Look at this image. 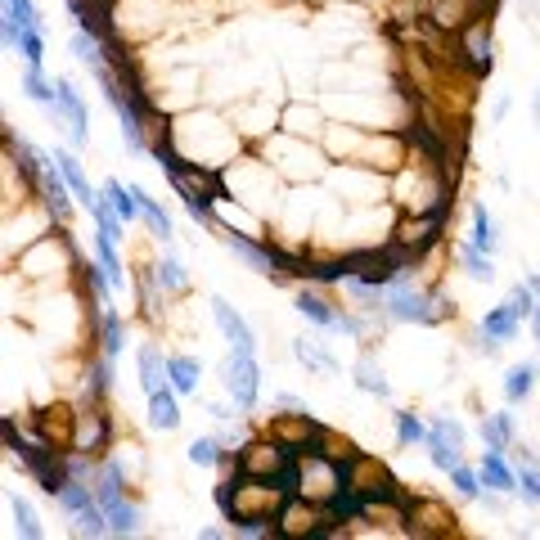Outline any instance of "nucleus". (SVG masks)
Wrapping results in <instances>:
<instances>
[{
  "mask_svg": "<svg viewBox=\"0 0 540 540\" xmlns=\"http://www.w3.org/2000/svg\"><path fill=\"white\" fill-rule=\"evenodd\" d=\"M356 387H360V392H369V396H387V392H392V387H387V378H383V369H378L369 356L356 365Z\"/></svg>",
  "mask_w": 540,
  "mask_h": 540,
  "instance_id": "obj_25",
  "label": "nucleus"
},
{
  "mask_svg": "<svg viewBox=\"0 0 540 540\" xmlns=\"http://www.w3.org/2000/svg\"><path fill=\"white\" fill-rule=\"evenodd\" d=\"M477 432H482V446L486 450H504V446H509V437H513V419L504 410L500 414H486Z\"/></svg>",
  "mask_w": 540,
  "mask_h": 540,
  "instance_id": "obj_21",
  "label": "nucleus"
},
{
  "mask_svg": "<svg viewBox=\"0 0 540 540\" xmlns=\"http://www.w3.org/2000/svg\"><path fill=\"white\" fill-rule=\"evenodd\" d=\"M54 162H59V171H63V176H68V185H72V194H77V203L90 212V207L99 203V194H95V189H90V180H86V171H81V162L72 158L68 149H54Z\"/></svg>",
  "mask_w": 540,
  "mask_h": 540,
  "instance_id": "obj_10",
  "label": "nucleus"
},
{
  "mask_svg": "<svg viewBox=\"0 0 540 540\" xmlns=\"http://www.w3.org/2000/svg\"><path fill=\"white\" fill-rule=\"evenodd\" d=\"M293 356L302 360L306 369H333V356H329V351L315 347L311 338H297V342H293Z\"/></svg>",
  "mask_w": 540,
  "mask_h": 540,
  "instance_id": "obj_30",
  "label": "nucleus"
},
{
  "mask_svg": "<svg viewBox=\"0 0 540 540\" xmlns=\"http://www.w3.org/2000/svg\"><path fill=\"white\" fill-rule=\"evenodd\" d=\"M441 212H446V203H437V207H432V212H428V221H419V230H441ZM405 239H414V225H405V230H401V243H405ZM423 243H432V234H419V243H414V252H419Z\"/></svg>",
  "mask_w": 540,
  "mask_h": 540,
  "instance_id": "obj_35",
  "label": "nucleus"
},
{
  "mask_svg": "<svg viewBox=\"0 0 540 540\" xmlns=\"http://www.w3.org/2000/svg\"><path fill=\"white\" fill-rule=\"evenodd\" d=\"M383 315L387 320H410V324H437L450 315V306H446V297H428L405 284V275H396L383 288Z\"/></svg>",
  "mask_w": 540,
  "mask_h": 540,
  "instance_id": "obj_1",
  "label": "nucleus"
},
{
  "mask_svg": "<svg viewBox=\"0 0 540 540\" xmlns=\"http://www.w3.org/2000/svg\"><path fill=\"white\" fill-rule=\"evenodd\" d=\"M212 320H216V329L225 333L230 351H257V338H252L248 320H243V315L234 311V306L225 302V297H212Z\"/></svg>",
  "mask_w": 540,
  "mask_h": 540,
  "instance_id": "obj_6",
  "label": "nucleus"
},
{
  "mask_svg": "<svg viewBox=\"0 0 540 540\" xmlns=\"http://www.w3.org/2000/svg\"><path fill=\"white\" fill-rule=\"evenodd\" d=\"M504 302L513 306V315H518V320H531V311L540 306V302H536V293H531V284H513Z\"/></svg>",
  "mask_w": 540,
  "mask_h": 540,
  "instance_id": "obj_32",
  "label": "nucleus"
},
{
  "mask_svg": "<svg viewBox=\"0 0 540 540\" xmlns=\"http://www.w3.org/2000/svg\"><path fill=\"white\" fill-rule=\"evenodd\" d=\"M131 189H135V198H140V216H144V221H149V230L158 234V243H162V248H171V239H176V230H171V216L162 212V207L153 203V198L144 194L140 185H131Z\"/></svg>",
  "mask_w": 540,
  "mask_h": 540,
  "instance_id": "obj_14",
  "label": "nucleus"
},
{
  "mask_svg": "<svg viewBox=\"0 0 540 540\" xmlns=\"http://www.w3.org/2000/svg\"><path fill=\"white\" fill-rule=\"evenodd\" d=\"M221 383L234 396L239 410H252L261 392V369H257V351H230V360L221 365Z\"/></svg>",
  "mask_w": 540,
  "mask_h": 540,
  "instance_id": "obj_2",
  "label": "nucleus"
},
{
  "mask_svg": "<svg viewBox=\"0 0 540 540\" xmlns=\"http://www.w3.org/2000/svg\"><path fill=\"white\" fill-rule=\"evenodd\" d=\"M135 360H140V387H144L149 396L162 392V387H171V383H167V360L158 356V347H149V342H144Z\"/></svg>",
  "mask_w": 540,
  "mask_h": 540,
  "instance_id": "obj_12",
  "label": "nucleus"
},
{
  "mask_svg": "<svg viewBox=\"0 0 540 540\" xmlns=\"http://www.w3.org/2000/svg\"><path fill=\"white\" fill-rule=\"evenodd\" d=\"M396 441H401V446H414V441H428V428H423L419 414H410V410L396 414Z\"/></svg>",
  "mask_w": 540,
  "mask_h": 540,
  "instance_id": "obj_28",
  "label": "nucleus"
},
{
  "mask_svg": "<svg viewBox=\"0 0 540 540\" xmlns=\"http://www.w3.org/2000/svg\"><path fill=\"white\" fill-rule=\"evenodd\" d=\"M518 329H522V320L513 315V306H509V302L482 315V338H491V342H509Z\"/></svg>",
  "mask_w": 540,
  "mask_h": 540,
  "instance_id": "obj_13",
  "label": "nucleus"
},
{
  "mask_svg": "<svg viewBox=\"0 0 540 540\" xmlns=\"http://www.w3.org/2000/svg\"><path fill=\"white\" fill-rule=\"evenodd\" d=\"M54 108H59L63 117H68V126H72V144H86V104H81V95L72 90V81H68V77L54 81Z\"/></svg>",
  "mask_w": 540,
  "mask_h": 540,
  "instance_id": "obj_9",
  "label": "nucleus"
},
{
  "mask_svg": "<svg viewBox=\"0 0 540 540\" xmlns=\"http://www.w3.org/2000/svg\"><path fill=\"white\" fill-rule=\"evenodd\" d=\"M176 387H162V392H153L149 396V423L153 428H162V432H171V428H180V405H176Z\"/></svg>",
  "mask_w": 540,
  "mask_h": 540,
  "instance_id": "obj_11",
  "label": "nucleus"
},
{
  "mask_svg": "<svg viewBox=\"0 0 540 540\" xmlns=\"http://www.w3.org/2000/svg\"><path fill=\"white\" fill-rule=\"evenodd\" d=\"M459 450H464V428H459L455 419H437L428 428V459L441 468V473H450V468L459 464Z\"/></svg>",
  "mask_w": 540,
  "mask_h": 540,
  "instance_id": "obj_5",
  "label": "nucleus"
},
{
  "mask_svg": "<svg viewBox=\"0 0 540 540\" xmlns=\"http://www.w3.org/2000/svg\"><path fill=\"white\" fill-rule=\"evenodd\" d=\"M477 473H482V486H491V491H500V495L518 491V468L504 459V450H482V464H477Z\"/></svg>",
  "mask_w": 540,
  "mask_h": 540,
  "instance_id": "obj_8",
  "label": "nucleus"
},
{
  "mask_svg": "<svg viewBox=\"0 0 540 540\" xmlns=\"http://www.w3.org/2000/svg\"><path fill=\"white\" fill-rule=\"evenodd\" d=\"M36 180H41V194H45V203H50V212L59 216V221H68V212H72V198H68V176L59 171V162L54 158H45L41 162V171H36Z\"/></svg>",
  "mask_w": 540,
  "mask_h": 540,
  "instance_id": "obj_7",
  "label": "nucleus"
},
{
  "mask_svg": "<svg viewBox=\"0 0 540 540\" xmlns=\"http://www.w3.org/2000/svg\"><path fill=\"white\" fill-rule=\"evenodd\" d=\"M9 518H14V527H18V536H27V540H36L41 536V522H36V513H32V504L23 500V495H9Z\"/></svg>",
  "mask_w": 540,
  "mask_h": 540,
  "instance_id": "obj_24",
  "label": "nucleus"
},
{
  "mask_svg": "<svg viewBox=\"0 0 540 540\" xmlns=\"http://www.w3.org/2000/svg\"><path fill=\"white\" fill-rule=\"evenodd\" d=\"M531 387H536V365H513L509 374H504V401L509 405L527 401Z\"/></svg>",
  "mask_w": 540,
  "mask_h": 540,
  "instance_id": "obj_20",
  "label": "nucleus"
},
{
  "mask_svg": "<svg viewBox=\"0 0 540 540\" xmlns=\"http://www.w3.org/2000/svg\"><path fill=\"white\" fill-rule=\"evenodd\" d=\"M153 270H158V279H162L167 288H176V293H185V288H189V279H185V270H180L176 257H162Z\"/></svg>",
  "mask_w": 540,
  "mask_h": 540,
  "instance_id": "obj_34",
  "label": "nucleus"
},
{
  "mask_svg": "<svg viewBox=\"0 0 540 540\" xmlns=\"http://www.w3.org/2000/svg\"><path fill=\"white\" fill-rule=\"evenodd\" d=\"M108 378H113V356L95 360V365L86 369V396H90V401H95V396H104V392H108Z\"/></svg>",
  "mask_w": 540,
  "mask_h": 540,
  "instance_id": "obj_29",
  "label": "nucleus"
},
{
  "mask_svg": "<svg viewBox=\"0 0 540 540\" xmlns=\"http://www.w3.org/2000/svg\"><path fill=\"white\" fill-rule=\"evenodd\" d=\"M104 198L113 203V212L122 216L126 225L140 216V198H135V189L131 185H122V180H104Z\"/></svg>",
  "mask_w": 540,
  "mask_h": 540,
  "instance_id": "obj_17",
  "label": "nucleus"
},
{
  "mask_svg": "<svg viewBox=\"0 0 540 540\" xmlns=\"http://www.w3.org/2000/svg\"><path fill=\"white\" fill-rule=\"evenodd\" d=\"M99 338H104V356H117V351H122V315L108 302H99Z\"/></svg>",
  "mask_w": 540,
  "mask_h": 540,
  "instance_id": "obj_23",
  "label": "nucleus"
},
{
  "mask_svg": "<svg viewBox=\"0 0 540 540\" xmlns=\"http://www.w3.org/2000/svg\"><path fill=\"white\" fill-rule=\"evenodd\" d=\"M293 306H297V311H302L311 324H320V329H338V320H342V315L333 311V306L324 302L320 293H306V288L297 293V302H293Z\"/></svg>",
  "mask_w": 540,
  "mask_h": 540,
  "instance_id": "obj_15",
  "label": "nucleus"
},
{
  "mask_svg": "<svg viewBox=\"0 0 540 540\" xmlns=\"http://www.w3.org/2000/svg\"><path fill=\"white\" fill-rule=\"evenodd\" d=\"M459 266H464V275L473 279V284H491V279H495V261H491V252L473 248V243H464V248H459Z\"/></svg>",
  "mask_w": 540,
  "mask_h": 540,
  "instance_id": "obj_16",
  "label": "nucleus"
},
{
  "mask_svg": "<svg viewBox=\"0 0 540 540\" xmlns=\"http://www.w3.org/2000/svg\"><path fill=\"white\" fill-rule=\"evenodd\" d=\"M464 54H468V68L473 72H491V36H486V27L477 23V27H468V45H464Z\"/></svg>",
  "mask_w": 540,
  "mask_h": 540,
  "instance_id": "obj_18",
  "label": "nucleus"
},
{
  "mask_svg": "<svg viewBox=\"0 0 540 540\" xmlns=\"http://www.w3.org/2000/svg\"><path fill=\"white\" fill-rule=\"evenodd\" d=\"M5 14L18 18L23 27H36V32H45V23H41V14H36L32 0H5Z\"/></svg>",
  "mask_w": 540,
  "mask_h": 540,
  "instance_id": "obj_33",
  "label": "nucleus"
},
{
  "mask_svg": "<svg viewBox=\"0 0 540 540\" xmlns=\"http://www.w3.org/2000/svg\"><path fill=\"white\" fill-rule=\"evenodd\" d=\"M167 383L176 387L180 396L198 392V360H189V356H171V360H167Z\"/></svg>",
  "mask_w": 540,
  "mask_h": 540,
  "instance_id": "obj_19",
  "label": "nucleus"
},
{
  "mask_svg": "<svg viewBox=\"0 0 540 540\" xmlns=\"http://www.w3.org/2000/svg\"><path fill=\"white\" fill-rule=\"evenodd\" d=\"M531 333H536V342H540V306L531 311Z\"/></svg>",
  "mask_w": 540,
  "mask_h": 540,
  "instance_id": "obj_37",
  "label": "nucleus"
},
{
  "mask_svg": "<svg viewBox=\"0 0 540 540\" xmlns=\"http://www.w3.org/2000/svg\"><path fill=\"white\" fill-rule=\"evenodd\" d=\"M527 284H531V293H536V302H540V275H531Z\"/></svg>",
  "mask_w": 540,
  "mask_h": 540,
  "instance_id": "obj_38",
  "label": "nucleus"
},
{
  "mask_svg": "<svg viewBox=\"0 0 540 540\" xmlns=\"http://www.w3.org/2000/svg\"><path fill=\"white\" fill-rule=\"evenodd\" d=\"M450 486H455L464 500H482V473H477V468L455 464V468H450Z\"/></svg>",
  "mask_w": 540,
  "mask_h": 540,
  "instance_id": "obj_27",
  "label": "nucleus"
},
{
  "mask_svg": "<svg viewBox=\"0 0 540 540\" xmlns=\"http://www.w3.org/2000/svg\"><path fill=\"white\" fill-rule=\"evenodd\" d=\"M23 464H27V473L41 482L45 495H59V486L68 482V459L54 455L45 441H41V446H27V450H23Z\"/></svg>",
  "mask_w": 540,
  "mask_h": 540,
  "instance_id": "obj_4",
  "label": "nucleus"
},
{
  "mask_svg": "<svg viewBox=\"0 0 540 540\" xmlns=\"http://www.w3.org/2000/svg\"><path fill=\"white\" fill-rule=\"evenodd\" d=\"M185 455H189V464H203V468L216 464V459H221V437H194Z\"/></svg>",
  "mask_w": 540,
  "mask_h": 540,
  "instance_id": "obj_31",
  "label": "nucleus"
},
{
  "mask_svg": "<svg viewBox=\"0 0 540 540\" xmlns=\"http://www.w3.org/2000/svg\"><path fill=\"white\" fill-rule=\"evenodd\" d=\"M221 243L234 252V257H243L252 270H261V275H270V279H284L288 270H284V261H288V252H275V248H266V243H252L248 234H221Z\"/></svg>",
  "mask_w": 540,
  "mask_h": 540,
  "instance_id": "obj_3",
  "label": "nucleus"
},
{
  "mask_svg": "<svg viewBox=\"0 0 540 540\" xmlns=\"http://www.w3.org/2000/svg\"><path fill=\"white\" fill-rule=\"evenodd\" d=\"M473 248L495 252L500 248V234H495V216L486 212V203H473Z\"/></svg>",
  "mask_w": 540,
  "mask_h": 540,
  "instance_id": "obj_22",
  "label": "nucleus"
},
{
  "mask_svg": "<svg viewBox=\"0 0 540 540\" xmlns=\"http://www.w3.org/2000/svg\"><path fill=\"white\" fill-rule=\"evenodd\" d=\"M23 90H27V99H36V104H50V108H54V81H45V72L32 68V63H27V72H23Z\"/></svg>",
  "mask_w": 540,
  "mask_h": 540,
  "instance_id": "obj_26",
  "label": "nucleus"
},
{
  "mask_svg": "<svg viewBox=\"0 0 540 540\" xmlns=\"http://www.w3.org/2000/svg\"><path fill=\"white\" fill-rule=\"evenodd\" d=\"M536 113H540V99H536Z\"/></svg>",
  "mask_w": 540,
  "mask_h": 540,
  "instance_id": "obj_39",
  "label": "nucleus"
},
{
  "mask_svg": "<svg viewBox=\"0 0 540 540\" xmlns=\"http://www.w3.org/2000/svg\"><path fill=\"white\" fill-rule=\"evenodd\" d=\"M104 419H99V414H95V419H81V428H77V446L81 450H95L99 446V441H104Z\"/></svg>",
  "mask_w": 540,
  "mask_h": 540,
  "instance_id": "obj_36",
  "label": "nucleus"
}]
</instances>
